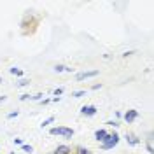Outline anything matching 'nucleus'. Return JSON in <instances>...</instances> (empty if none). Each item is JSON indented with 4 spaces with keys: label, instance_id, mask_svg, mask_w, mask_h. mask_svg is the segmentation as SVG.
Returning a JSON list of instances; mask_svg holds the SVG:
<instances>
[{
    "label": "nucleus",
    "instance_id": "1",
    "mask_svg": "<svg viewBox=\"0 0 154 154\" xmlns=\"http://www.w3.org/2000/svg\"><path fill=\"white\" fill-rule=\"evenodd\" d=\"M38 23H40V18H38L37 14L33 11H26L23 14V18H21V25H19L21 26V35H25V37L33 35L37 32Z\"/></svg>",
    "mask_w": 154,
    "mask_h": 154
},
{
    "label": "nucleus",
    "instance_id": "20",
    "mask_svg": "<svg viewBox=\"0 0 154 154\" xmlns=\"http://www.w3.org/2000/svg\"><path fill=\"white\" fill-rule=\"evenodd\" d=\"M19 100H21V102H26V100H30V95H28V93H25V95L19 96Z\"/></svg>",
    "mask_w": 154,
    "mask_h": 154
},
{
    "label": "nucleus",
    "instance_id": "25",
    "mask_svg": "<svg viewBox=\"0 0 154 154\" xmlns=\"http://www.w3.org/2000/svg\"><path fill=\"white\" fill-rule=\"evenodd\" d=\"M14 144L16 145H23V138H14Z\"/></svg>",
    "mask_w": 154,
    "mask_h": 154
},
{
    "label": "nucleus",
    "instance_id": "21",
    "mask_svg": "<svg viewBox=\"0 0 154 154\" xmlns=\"http://www.w3.org/2000/svg\"><path fill=\"white\" fill-rule=\"evenodd\" d=\"M131 54H135V51H125L121 56H123V58H128V56H131Z\"/></svg>",
    "mask_w": 154,
    "mask_h": 154
},
{
    "label": "nucleus",
    "instance_id": "15",
    "mask_svg": "<svg viewBox=\"0 0 154 154\" xmlns=\"http://www.w3.org/2000/svg\"><path fill=\"white\" fill-rule=\"evenodd\" d=\"M51 123H54V116H51V117H48V119H44V121H42V128L49 126Z\"/></svg>",
    "mask_w": 154,
    "mask_h": 154
},
{
    "label": "nucleus",
    "instance_id": "4",
    "mask_svg": "<svg viewBox=\"0 0 154 154\" xmlns=\"http://www.w3.org/2000/svg\"><path fill=\"white\" fill-rule=\"evenodd\" d=\"M100 74V70H86V72H79L75 75V81H84V79H91Z\"/></svg>",
    "mask_w": 154,
    "mask_h": 154
},
{
    "label": "nucleus",
    "instance_id": "17",
    "mask_svg": "<svg viewBox=\"0 0 154 154\" xmlns=\"http://www.w3.org/2000/svg\"><path fill=\"white\" fill-rule=\"evenodd\" d=\"M84 95H86V91H84V89H79V91H74V93H72L74 98H81V96H84Z\"/></svg>",
    "mask_w": 154,
    "mask_h": 154
},
{
    "label": "nucleus",
    "instance_id": "18",
    "mask_svg": "<svg viewBox=\"0 0 154 154\" xmlns=\"http://www.w3.org/2000/svg\"><path fill=\"white\" fill-rule=\"evenodd\" d=\"M19 116V110H14V112H9L7 114V119H14V117H18Z\"/></svg>",
    "mask_w": 154,
    "mask_h": 154
},
{
    "label": "nucleus",
    "instance_id": "12",
    "mask_svg": "<svg viewBox=\"0 0 154 154\" xmlns=\"http://www.w3.org/2000/svg\"><path fill=\"white\" fill-rule=\"evenodd\" d=\"M25 86H30V79H19L18 88H25Z\"/></svg>",
    "mask_w": 154,
    "mask_h": 154
},
{
    "label": "nucleus",
    "instance_id": "7",
    "mask_svg": "<svg viewBox=\"0 0 154 154\" xmlns=\"http://www.w3.org/2000/svg\"><path fill=\"white\" fill-rule=\"evenodd\" d=\"M137 117H138V110H135V109L128 110V112H126V114L123 116V119H125V121L128 123V125H130V123H133V121L137 119Z\"/></svg>",
    "mask_w": 154,
    "mask_h": 154
},
{
    "label": "nucleus",
    "instance_id": "6",
    "mask_svg": "<svg viewBox=\"0 0 154 154\" xmlns=\"http://www.w3.org/2000/svg\"><path fill=\"white\" fill-rule=\"evenodd\" d=\"M126 142H128V145H131V147H137V145L140 144V138H138L135 133L128 131V133H126Z\"/></svg>",
    "mask_w": 154,
    "mask_h": 154
},
{
    "label": "nucleus",
    "instance_id": "9",
    "mask_svg": "<svg viewBox=\"0 0 154 154\" xmlns=\"http://www.w3.org/2000/svg\"><path fill=\"white\" fill-rule=\"evenodd\" d=\"M105 137H107V131H105V130H96V131H95V138L100 142V144L105 140Z\"/></svg>",
    "mask_w": 154,
    "mask_h": 154
},
{
    "label": "nucleus",
    "instance_id": "13",
    "mask_svg": "<svg viewBox=\"0 0 154 154\" xmlns=\"http://www.w3.org/2000/svg\"><path fill=\"white\" fill-rule=\"evenodd\" d=\"M77 154H91V151H89L88 147H82V145H79V147H77Z\"/></svg>",
    "mask_w": 154,
    "mask_h": 154
},
{
    "label": "nucleus",
    "instance_id": "5",
    "mask_svg": "<svg viewBox=\"0 0 154 154\" xmlns=\"http://www.w3.org/2000/svg\"><path fill=\"white\" fill-rule=\"evenodd\" d=\"M81 114L86 116V117H93V116H96V107L95 105H82L81 107Z\"/></svg>",
    "mask_w": 154,
    "mask_h": 154
},
{
    "label": "nucleus",
    "instance_id": "22",
    "mask_svg": "<svg viewBox=\"0 0 154 154\" xmlns=\"http://www.w3.org/2000/svg\"><path fill=\"white\" fill-rule=\"evenodd\" d=\"M49 103H51L49 98H42V100H40V105H49Z\"/></svg>",
    "mask_w": 154,
    "mask_h": 154
},
{
    "label": "nucleus",
    "instance_id": "16",
    "mask_svg": "<svg viewBox=\"0 0 154 154\" xmlns=\"http://www.w3.org/2000/svg\"><path fill=\"white\" fill-rule=\"evenodd\" d=\"M21 149H23L25 152H28V154L33 152V147H32V145H28V144H23V145H21Z\"/></svg>",
    "mask_w": 154,
    "mask_h": 154
},
{
    "label": "nucleus",
    "instance_id": "26",
    "mask_svg": "<svg viewBox=\"0 0 154 154\" xmlns=\"http://www.w3.org/2000/svg\"><path fill=\"white\" fill-rule=\"evenodd\" d=\"M5 100H7V96H5V95H2V96H0V103H4Z\"/></svg>",
    "mask_w": 154,
    "mask_h": 154
},
{
    "label": "nucleus",
    "instance_id": "11",
    "mask_svg": "<svg viewBox=\"0 0 154 154\" xmlns=\"http://www.w3.org/2000/svg\"><path fill=\"white\" fill-rule=\"evenodd\" d=\"M9 72L12 74V75H18V77H21V75H23V70H21V68H16V67L9 68Z\"/></svg>",
    "mask_w": 154,
    "mask_h": 154
},
{
    "label": "nucleus",
    "instance_id": "27",
    "mask_svg": "<svg viewBox=\"0 0 154 154\" xmlns=\"http://www.w3.org/2000/svg\"><path fill=\"white\" fill-rule=\"evenodd\" d=\"M100 88H102V84H95V86L91 88V89H95V91H96V89H100Z\"/></svg>",
    "mask_w": 154,
    "mask_h": 154
},
{
    "label": "nucleus",
    "instance_id": "10",
    "mask_svg": "<svg viewBox=\"0 0 154 154\" xmlns=\"http://www.w3.org/2000/svg\"><path fill=\"white\" fill-rule=\"evenodd\" d=\"M54 72H58V74H61V72H74V68L70 67H65V65H54Z\"/></svg>",
    "mask_w": 154,
    "mask_h": 154
},
{
    "label": "nucleus",
    "instance_id": "3",
    "mask_svg": "<svg viewBox=\"0 0 154 154\" xmlns=\"http://www.w3.org/2000/svg\"><path fill=\"white\" fill-rule=\"evenodd\" d=\"M51 135H61L65 138H72L74 137V130L72 128H67V126H56V128H51L49 130Z\"/></svg>",
    "mask_w": 154,
    "mask_h": 154
},
{
    "label": "nucleus",
    "instance_id": "23",
    "mask_svg": "<svg viewBox=\"0 0 154 154\" xmlns=\"http://www.w3.org/2000/svg\"><path fill=\"white\" fill-rule=\"evenodd\" d=\"M53 93H54V96H60L61 93H63V89H61V88H56V89H54Z\"/></svg>",
    "mask_w": 154,
    "mask_h": 154
},
{
    "label": "nucleus",
    "instance_id": "24",
    "mask_svg": "<svg viewBox=\"0 0 154 154\" xmlns=\"http://www.w3.org/2000/svg\"><path fill=\"white\" fill-rule=\"evenodd\" d=\"M107 125H109V126H114V128H116V126H119V123H117V121H107Z\"/></svg>",
    "mask_w": 154,
    "mask_h": 154
},
{
    "label": "nucleus",
    "instance_id": "8",
    "mask_svg": "<svg viewBox=\"0 0 154 154\" xmlns=\"http://www.w3.org/2000/svg\"><path fill=\"white\" fill-rule=\"evenodd\" d=\"M72 152V149H70V147H68V145H58L56 149H54V152L53 154H70Z\"/></svg>",
    "mask_w": 154,
    "mask_h": 154
},
{
    "label": "nucleus",
    "instance_id": "19",
    "mask_svg": "<svg viewBox=\"0 0 154 154\" xmlns=\"http://www.w3.org/2000/svg\"><path fill=\"white\" fill-rule=\"evenodd\" d=\"M145 147H147V152H149V154H152V152H154L152 142H147V144H145Z\"/></svg>",
    "mask_w": 154,
    "mask_h": 154
},
{
    "label": "nucleus",
    "instance_id": "28",
    "mask_svg": "<svg viewBox=\"0 0 154 154\" xmlns=\"http://www.w3.org/2000/svg\"><path fill=\"white\" fill-rule=\"evenodd\" d=\"M2 82H4V81H2V77H0V84H2Z\"/></svg>",
    "mask_w": 154,
    "mask_h": 154
},
{
    "label": "nucleus",
    "instance_id": "14",
    "mask_svg": "<svg viewBox=\"0 0 154 154\" xmlns=\"http://www.w3.org/2000/svg\"><path fill=\"white\" fill-rule=\"evenodd\" d=\"M42 93H35V95H30V100H32V102H40V100H42Z\"/></svg>",
    "mask_w": 154,
    "mask_h": 154
},
{
    "label": "nucleus",
    "instance_id": "2",
    "mask_svg": "<svg viewBox=\"0 0 154 154\" xmlns=\"http://www.w3.org/2000/svg\"><path fill=\"white\" fill-rule=\"evenodd\" d=\"M119 140H121V137H119L117 131H114V133H107L105 140L102 142V149H103V151H109V149H112V147H116V145L119 144Z\"/></svg>",
    "mask_w": 154,
    "mask_h": 154
}]
</instances>
